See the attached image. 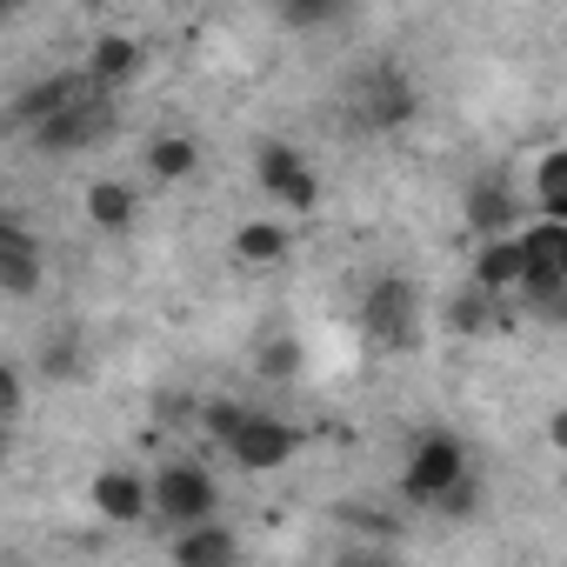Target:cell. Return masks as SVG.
Returning <instances> with one entry per match:
<instances>
[{
	"label": "cell",
	"mask_w": 567,
	"mask_h": 567,
	"mask_svg": "<svg viewBox=\"0 0 567 567\" xmlns=\"http://www.w3.org/2000/svg\"><path fill=\"white\" fill-rule=\"evenodd\" d=\"M207 434H214L247 474H274L280 461H295V447H301V434H295L288 421L247 414V408H234V401H207Z\"/></svg>",
	"instance_id": "cell-1"
},
{
	"label": "cell",
	"mask_w": 567,
	"mask_h": 567,
	"mask_svg": "<svg viewBox=\"0 0 567 567\" xmlns=\"http://www.w3.org/2000/svg\"><path fill=\"white\" fill-rule=\"evenodd\" d=\"M107 134H114V94L107 87H87L68 107H54L48 121H34V147L41 154H81V147H101Z\"/></svg>",
	"instance_id": "cell-2"
},
{
	"label": "cell",
	"mask_w": 567,
	"mask_h": 567,
	"mask_svg": "<svg viewBox=\"0 0 567 567\" xmlns=\"http://www.w3.org/2000/svg\"><path fill=\"white\" fill-rule=\"evenodd\" d=\"M220 507V487L200 461H167L154 481H147V514L167 520V527H187V520H207Z\"/></svg>",
	"instance_id": "cell-3"
},
{
	"label": "cell",
	"mask_w": 567,
	"mask_h": 567,
	"mask_svg": "<svg viewBox=\"0 0 567 567\" xmlns=\"http://www.w3.org/2000/svg\"><path fill=\"white\" fill-rule=\"evenodd\" d=\"M361 334H368V348H381V354L414 348V334H421V301H414L408 280H374L368 301H361Z\"/></svg>",
	"instance_id": "cell-4"
},
{
	"label": "cell",
	"mask_w": 567,
	"mask_h": 567,
	"mask_svg": "<svg viewBox=\"0 0 567 567\" xmlns=\"http://www.w3.org/2000/svg\"><path fill=\"white\" fill-rule=\"evenodd\" d=\"M348 114H354L361 127H374V134L408 127V121H414V87H408V74H401V68H368V74H354V81H348Z\"/></svg>",
	"instance_id": "cell-5"
},
{
	"label": "cell",
	"mask_w": 567,
	"mask_h": 567,
	"mask_svg": "<svg viewBox=\"0 0 567 567\" xmlns=\"http://www.w3.org/2000/svg\"><path fill=\"white\" fill-rule=\"evenodd\" d=\"M254 167H260V187L280 200V207H315L321 200V181H315V167L288 147V141H260V154H254Z\"/></svg>",
	"instance_id": "cell-6"
},
{
	"label": "cell",
	"mask_w": 567,
	"mask_h": 567,
	"mask_svg": "<svg viewBox=\"0 0 567 567\" xmlns=\"http://www.w3.org/2000/svg\"><path fill=\"white\" fill-rule=\"evenodd\" d=\"M454 474H467V454H461V441L454 434H421V447L408 454V501H434Z\"/></svg>",
	"instance_id": "cell-7"
},
{
	"label": "cell",
	"mask_w": 567,
	"mask_h": 567,
	"mask_svg": "<svg viewBox=\"0 0 567 567\" xmlns=\"http://www.w3.org/2000/svg\"><path fill=\"white\" fill-rule=\"evenodd\" d=\"M94 514L114 520V527L141 520V514H147V481H141L134 467H101V474H94Z\"/></svg>",
	"instance_id": "cell-8"
},
{
	"label": "cell",
	"mask_w": 567,
	"mask_h": 567,
	"mask_svg": "<svg viewBox=\"0 0 567 567\" xmlns=\"http://www.w3.org/2000/svg\"><path fill=\"white\" fill-rule=\"evenodd\" d=\"M520 280V234H481V254H474V288L481 295H514Z\"/></svg>",
	"instance_id": "cell-9"
},
{
	"label": "cell",
	"mask_w": 567,
	"mask_h": 567,
	"mask_svg": "<svg viewBox=\"0 0 567 567\" xmlns=\"http://www.w3.org/2000/svg\"><path fill=\"white\" fill-rule=\"evenodd\" d=\"M467 227H474V234H507V227H520V200H514V187H507L501 174H481V181L467 187Z\"/></svg>",
	"instance_id": "cell-10"
},
{
	"label": "cell",
	"mask_w": 567,
	"mask_h": 567,
	"mask_svg": "<svg viewBox=\"0 0 567 567\" xmlns=\"http://www.w3.org/2000/svg\"><path fill=\"white\" fill-rule=\"evenodd\" d=\"M41 288V247L34 234L0 220V295H34Z\"/></svg>",
	"instance_id": "cell-11"
},
{
	"label": "cell",
	"mask_w": 567,
	"mask_h": 567,
	"mask_svg": "<svg viewBox=\"0 0 567 567\" xmlns=\"http://www.w3.org/2000/svg\"><path fill=\"white\" fill-rule=\"evenodd\" d=\"M240 554V540L227 534V527H214V514L207 520H187L181 534H174V560L181 567H227Z\"/></svg>",
	"instance_id": "cell-12"
},
{
	"label": "cell",
	"mask_w": 567,
	"mask_h": 567,
	"mask_svg": "<svg viewBox=\"0 0 567 567\" xmlns=\"http://www.w3.org/2000/svg\"><path fill=\"white\" fill-rule=\"evenodd\" d=\"M81 74H87L94 87H107V94H114L121 81H134V74H141V41H127V34H101Z\"/></svg>",
	"instance_id": "cell-13"
},
{
	"label": "cell",
	"mask_w": 567,
	"mask_h": 567,
	"mask_svg": "<svg viewBox=\"0 0 567 567\" xmlns=\"http://www.w3.org/2000/svg\"><path fill=\"white\" fill-rule=\"evenodd\" d=\"M87 87H94L87 74H54V81L28 87V94L14 101V121H21V127H34V121H48L54 107H68V101H74V94H87Z\"/></svg>",
	"instance_id": "cell-14"
},
{
	"label": "cell",
	"mask_w": 567,
	"mask_h": 567,
	"mask_svg": "<svg viewBox=\"0 0 567 567\" xmlns=\"http://www.w3.org/2000/svg\"><path fill=\"white\" fill-rule=\"evenodd\" d=\"M134 207H141V200H134V187H127V181H94V187H87V220H94V227H107V234L134 227Z\"/></svg>",
	"instance_id": "cell-15"
},
{
	"label": "cell",
	"mask_w": 567,
	"mask_h": 567,
	"mask_svg": "<svg viewBox=\"0 0 567 567\" xmlns=\"http://www.w3.org/2000/svg\"><path fill=\"white\" fill-rule=\"evenodd\" d=\"M194 167H200V141H187V134L147 141V174H154V181H187Z\"/></svg>",
	"instance_id": "cell-16"
},
{
	"label": "cell",
	"mask_w": 567,
	"mask_h": 567,
	"mask_svg": "<svg viewBox=\"0 0 567 567\" xmlns=\"http://www.w3.org/2000/svg\"><path fill=\"white\" fill-rule=\"evenodd\" d=\"M534 200H540V214L567 220V147H547L534 161Z\"/></svg>",
	"instance_id": "cell-17"
},
{
	"label": "cell",
	"mask_w": 567,
	"mask_h": 567,
	"mask_svg": "<svg viewBox=\"0 0 567 567\" xmlns=\"http://www.w3.org/2000/svg\"><path fill=\"white\" fill-rule=\"evenodd\" d=\"M234 254H240V260H254V267H267V260L288 254V227L254 220V227H240V234H234Z\"/></svg>",
	"instance_id": "cell-18"
},
{
	"label": "cell",
	"mask_w": 567,
	"mask_h": 567,
	"mask_svg": "<svg viewBox=\"0 0 567 567\" xmlns=\"http://www.w3.org/2000/svg\"><path fill=\"white\" fill-rule=\"evenodd\" d=\"M354 0H280V21L288 28H334Z\"/></svg>",
	"instance_id": "cell-19"
},
{
	"label": "cell",
	"mask_w": 567,
	"mask_h": 567,
	"mask_svg": "<svg viewBox=\"0 0 567 567\" xmlns=\"http://www.w3.org/2000/svg\"><path fill=\"white\" fill-rule=\"evenodd\" d=\"M260 374H267V381H295V374H301V341H295V334H274V341L260 348Z\"/></svg>",
	"instance_id": "cell-20"
},
{
	"label": "cell",
	"mask_w": 567,
	"mask_h": 567,
	"mask_svg": "<svg viewBox=\"0 0 567 567\" xmlns=\"http://www.w3.org/2000/svg\"><path fill=\"white\" fill-rule=\"evenodd\" d=\"M487 301H494V295H481V288H474L467 301H454V308H447V321H454L461 334H481V328H487Z\"/></svg>",
	"instance_id": "cell-21"
},
{
	"label": "cell",
	"mask_w": 567,
	"mask_h": 567,
	"mask_svg": "<svg viewBox=\"0 0 567 567\" xmlns=\"http://www.w3.org/2000/svg\"><path fill=\"white\" fill-rule=\"evenodd\" d=\"M74 368H81V361H74V341H54V348H48V361H41V374H54V381H68Z\"/></svg>",
	"instance_id": "cell-22"
},
{
	"label": "cell",
	"mask_w": 567,
	"mask_h": 567,
	"mask_svg": "<svg viewBox=\"0 0 567 567\" xmlns=\"http://www.w3.org/2000/svg\"><path fill=\"white\" fill-rule=\"evenodd\" d=\"M14 414H21V374L0 368V421H14Z\"/></svg>",
	"instance_id": "cell-23"
},
{
	"label": "cell",
	"mask_w": 567,
	"mask_h": 567,
	"mask_svg": "<svg viewBox=\"0 0 567 567\" xmlns=\"http://www.w3.org/2000/svg\"><path fill=\"white\" fill-rule=\"evenodd\" d=\"M8 8H21V0H0V14H8Z\"/></svg>",
	"instance_id": "cell-24"
},
{
	"label": "cell",
	"mask_w": 567,
	"mask_h": 567,
	"mask_svg": "<svg viewBox=\"0 0 567 567\" xmlns=\"http://www.w3.org/2000/svg\"><path fill=\"white\" fill-rule=\"evenodd\" d=\"M0 447H8V421H0Z\"/></svg>",
	"instance_id": "cell-25"
}]
</instances>
